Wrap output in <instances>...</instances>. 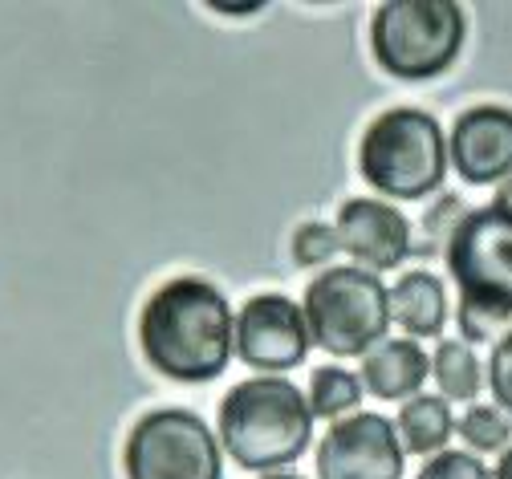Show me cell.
I'll return each mask as SVG.
<instances>
[{"label":"cell","instance_id":"603a6c76","mask_svg":"<svg viewBox=\"0 0 512 479\" xmlns=\"http://www.w3.org/2000/svg\"><path fill=\"white\" fill-rule=\"evenodd\" d=\"M216 9H224V13H256L261 5H216Z\"/></svg>","mask_w":512,"mask_h":479},{"label":"cell","instance_id":"d6986e66","mask_svg":"<svg viewBox=\"0 0 512 479\" xmlns=\"http://www.w3.org/2000/svg\"><path fill=\"white\" fill-rule=\"evenodd\" d=\"M415 479H492V471L472 451H439L423 463Z\"/></svg>","mask_w":512,"mask_h":479},{"label":"cell","instance_id":"4fadbf2b","mask_svg":"<svg viewBox=\"0 0 512 479\" xmlns=\"http://www.w3.org/2000/svg\"><path fill=\"white\" fill-rule=\"evenodd\" d=\"M391 321L403 325L407 337H439L447 325V293L443 281L415 268L391 289Z\"/></svg>","mask_w":512,"mask_h":479},{"label":"cell","instance_id":"cb8c5ba5","mask_svg":"<svg viewBox=\"0 0 512 479\" xmlns=\"http://www.w3.org/2000/svg\"><path fill=\"white\" fill-rule=\"evenodd\" d=\"M261 479H305V475H293V471H273V475H261Z\"/></svg>","mask_w":512,"mask_h":479},{"label":"cell","instance_id":"44dd1931","mask_svg":"<svg viewBox=\"0 0 512 479\" xmlns=\"http://www.w3.org/2000/svg\"><path fill=\"white\" fill-rule=\"evenodd\" d=\"M492 208H500V212H508L512 216V175L496 187V195H492Z\"/></svg>","mask_w":512,"mask_h":479},{"label":"cell","instance_id":"9c48e42d","mask_svg":"<svg viewBox=\"0 0 512 479\" xmlns=\"http://www.w3.org/2000/svg\"><path fill=\"white\" fill-rule=\"evenodd\" d=\"M317 479H403V443L391 419L362 410L330 423L317 443Z\"/></svg>","mask_w":512,"mask_h":479},{"label":"cell","instance_id":"5b68a950","mask_svg":"<svg viewBox=\"0 0 512 479\" xmlns=\"http://www.w3.org/2000/svg\"><path fill=\"white\" fill-rule=\"evenodd\" d=\"M301 313L313 346L334 358H366L378 341H387L391 289L358 264H338L309 281Z\"/></svg>","mask_w":512,"mask_h":479},{"label":"cell","instance_id":"6da1fadb","mask_svg":"<svg viewBox=\"0 0 512 479\" xmlns=\"http://www.w3.org/2000/svg\"><path fill=\"white\" fill-rule=\"evenodd\" d=\"M236 313L204 277H171L139 313V346L155 374L171 382H212L228 370Z\"/></svg>","mask_w":512,"mask_h":479},{"label":"cell","instance_id":"ba28073f","mask_svg":"<svg viewBox=\"0 0 512 479\" xmlns=\"http://www.w3.org/2000/svg\"><path fill=\"white\" fill-rule=\"evenodd\" d=\"M236 358L261 374H285L309 354V325L297 301L281 293H256L236 313Z\"/></svg>","mask_w":512,"mask_h":479},{"label":"cell","instance_id":"277c9868","mask_svg":"<svg viewBox=\"0 0 512 479\" xmlns=\"http://www.w3.org/2000/svg\"><path fill=\"white\" fill-rule=\"evenodd\" d=\"M464 9L456 0H387L374 9V61L399 82H431L456 65L464 49Z\"/></svg>","mask_w":512,"mask_h":479},{"label":"cell","instance_id":"7c38bea8","mask_svg":"<svg viewBox=\"0 0 512 479\" xmlns=\"http://www.w3.org/2000/svg\"><path fill=\"white\" fill-rule=\"evenodd\" d=\"M362 390H370L382 402H407L423 390L431 362L419 341L399 337V341H378V346L362 358Z\"/></svg>","mask_w":512,"mask_h":479},{"label":"cell","instance_id":"5bb4252c","mask_svg":"<svg viewBox=\"0 0 512 479\" xmlns=\"http://www.w3.org/2000/svg\"><path fill=\"white\" fill-rule=\"evenodd\" d=\"M395 431H399V443H403V455H439L447 451V439L456 431V415L447 398L439 394H415L403 402L399 419H395Z\"/></svg>","mask_w":512,"mask_h":479},{"label":"cell","instance_id":"9a60e30c","mask_svg":"<svg viewBox=\"0 0 512 479\" xmlns=\"http://www.w3.org/2000/svg\"><path fill=\"white\" fill-rule=\"evenodd\" d=\"M431 378L439 382V398L447 402H472L484 386L480 358L468 341H439L431 358Z\"/></svg>","mask_w":512,"mask_h":479},{"label":"cell","instance_id":"e0dca14e","mask_svg":"<svg viewBox=\"0 0 512 479\" xmlns=\"http://www.w3.org/2000/svg\"><path fill=\"white\" fill-rule=\"evenodd\" d=\"M460 439L472 447V455H492V451H508V439H512V423L500 406H468L464 419L456 423Z\"/></svg>","mask_w":512,"mask_h":479},{"label":"cell","instance_id":"ac0fdd59","mask_svg":"<svg viewBox=\"0 0 512 479\" xmlns=\"http://www.w3.org/2000/svg\"><path fill=\"white\" fill-rule=\"evenodd\" d=\"M338 232L330 224H301L293 232V260L301 268H317V264H330L338 256Z\"/></svg>","mask_w":512,"mask_h":479},{"label":"cell","instance_id":"2e32d148","mask_svg":"<svg viewBox=\"0 0 512 479\" xmlns=\"http://www.w3.org/2000/svg\"><path fill=\"white\" fill-rule=\"evenodd\" d=\"M362 402V378L342 370V366H322L313 370V382H309V410L313 419H342Z\"/></svg>","mask_w":512,"mask_h":479},{"label":"cell","instance_id":"30bf717a","mask_svg":"<svg viewBox=\"0 0 512 479\" xmlns=\"http://www.w3.org/2000/svg\"><path fill=\"white\" fill-rule=\"evenodd\" d=\"M334 232H338V248L350 252L354 264L374 272V277L399 268L415 252L407 216L382 199H346Z\"/></svg>","mask_w":512,"mask_h":479},{"label":"cell","instance_id":"7402d4cb","mask_svg":"<svg viewBox=\"0 0 512 479\" xmlns=\"http://www.w3.org/2000/svg\"><path fill=\"white\" fill-rule=\"evenodd\" d=\"M492 479H512V447L500 455V463H496V471H492Z\"/></svg>","mask_w":512,"mask_h":479},{"label":"cell","instance_id":"52a82bcc","mask_svg":"<svg viewBox=\"0 0 512 479\" xmlns=\"http://www.w3.org/2000/svg\"><path fill=\"white\" fill-rule=\"evenodd\" d=\"M126 479H224V447L183 406L147 410L122 447Z\"/></svg>","mask_w":512,"mask_h":479},{"label":"cell","instance_id":"8fae6325","mask_svg":"<svg viewBox=\"0 0 512 479\" xmlns=\"http://www.w3.org/2000/svg\"><path fill=\"white\" fill-rule=\"evenodd\" d=\"M447 163L460 179L488 187L512 175V110L504 106H472L456 118L452 139H447Z\"/></svg>","mask_w":512,"mask_h":479},{"label":"cell","instance_id":"8992f818","mask_svg":"<svg viewBox=\"0 0 512 479\" xmlns=\"http://www.w3.org/2000/svg\"><path fill=\"white\" fill-rule=\"evenodd\" d=\"M447 272L460 285V309L488 317L492 325L512 317V216L500 208H476L456 220L447 236Z\"/></svg>","mask_w":512,"mask_h":479},{"label":"cell","instance_id":"ffe728a7","mask_svg":"<svg viewBox=\"0 0 512 479\" xmlns=\"http://www.w3.org/2000/svg\"><path fill=\"white\" fill-rule=\"evenodd\" d=\"M488 386H492V398L500 410L512 415V329L492 346V358H488Z\"/></svg>","mask_w":512,"mask_h":479},{"label":"cell","instance_id":"3957f363","mask_svg":"<svg viewBox=\"0 0 512 479\" xmlns=\"http://www.w3.org/2000/svg\"><path fill=\"white\" fill-rule=\"evenodd\" d=\"M362 179L387 199H423L439 191L447 175V139L443 126L415 106H395L378 114L358 147Z\"/></svg>","mask_w":512,"mask_h":479},{"label":"cell","instance_id":"7a4b0ae2","mask_svg":"<svg viewBox=\"0 0 512 479\" xmlns=\"http://www.w3.org/2000/svg\"><path fill=\"white\" fill-rule=\"evenodd\" d=\"M216 439L244 471H281L309 451L313 410L309 398L281 374L236 382L216 415Z\"/></svg>","mask_w":512,"mask_h":479}]
</instances>
